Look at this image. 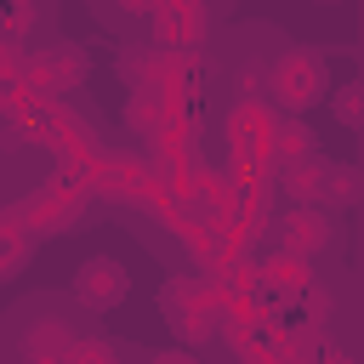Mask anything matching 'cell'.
Instances as JSON below:
<instances>
[{"label": "cell", "mask_w": 364, "mask_h": 364, "mask_svg": "<svg viewBox=\"0 0 364 364\" xmlns=\"http://www.w3.org/2000/svg\"><path fill=\"white\" fill-rule=\"evenodd\" d=\"M273 80H279V91H284L290 102H307V97H318V85H324V68H318L313 57H284Z\"/></svg>", "instance_id": "6da1fadb"}, {"label": "cell", "mask_w": 364, "mask_h": 364, "mask_svg": "<svg viewBox=\"0 0 364 364\" xmlns=\"http://www.w3.org/2000/svg\"><path fill=\"white\" fill-rule=\"evenodd\" d=\"M119 290H125V273L114 262H85L80 267V296L85 301H114Z\"/></svg>", "instance_id": "7a4b0ae2"}, {"label": "cell", "mask_w": 364, "mask_h": 364, "mask_svg": "<svg viewBox=\"0 0 364 364\" xmlns=\"http://www.w3.org/2000/svg\"><path fill=\"white\" fill-rule=\"evenodd\" d=\"M336 108H341V119H347V125H358V119H364V85H347V97H341Z\"/></svg>", "instance_id": "3957f363"}]
</instances>
